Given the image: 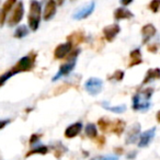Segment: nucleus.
Wrapping results in <instances>:
<instances>
[{
    "mask_svg": "<svg viewBox=\"0 0 160 160\" xmlns=\"http://www.w3.org/2000/svg\"><path fill=\"white\" fill-rule=\"evenodd\" d=\"M153 93V88H146L142 90L139 93H136L132 99V108L134 111L146 112L150 108V99Z\"/></svg>",
    "mask_w": 160,
    "mask_h": 160,
    "instance_id": "1",
    "label": "nucleus"
},
{
    "mask_svg": "<svg viewBox=\"0 0 160 160\" xmlns=\"http://www.w3.org/2000/svg\"><path fill=\"white\" fill-rule=\"evenodd\" d=\"M80 52L81 51L79 48H76L68 54V56L65 58V62L60 65L59 69H58V72L53 77V81H57L60 78L66 77V76H68L73 70V68L76 66V62H77V57L80 54Z\"/></svg>",
    "mask_w": 160,
    "mask_h": 160,
    "instance_id": "2",
    "label": "nucleus"
},
{
    "mask_svg": "<svg viewBox=\"0 0 160 160\" xmlns=\"http://www.w3.org/2000/svg\"><path fill=\"white\" fill-rule=\"evenodd\" d=\"M41 17H42V7L38 0L30 1V11L28 16V24L31 31L35 32L40 27Z\"/></svg>",
    "mask_w": 160,
    "mask_h": 160,
    "instance_id": "3",
    "label": "nucleus"
},
{
    "mask_svg": "<svg viewBox=\"0 0 160 160\" xmlns=\"http://www.w3.org/2000/svg\"><path fill=\"white\" fill-rule=\"evenodd\" d=\"M38 57V54L31 52L27 56H23L16 65L11 68V71L17 75L20 72H25V71H31L35 67V60Z\"/></svg>",
    "mask_w": 160,
    "mask_h": 160,
    "instance_id": "4",
    "label": "nucleus"
},
{
    "mask_svg": "<svg viewBox=\"0 0 160 160\" xmlns=\"http://www.w3.org/2000/svg\"><path fill=\"white\" fill-rule=\"evenodd\" d=\"M24 16V6H23L22 1H19L16 5V7L13 8V11L10 14V17H8L7 23L9 27H16L21 22V20L23 19Z\"/></svg>",
    "mask_w": 160,
    "mask_h": 160,
    "instance_id": "5",
    "label": "nucleus"
},
{
    "mask_svg": "<svg viewBox=\"0 0 160 160\" xmlns=\"http://www.w3.org/2000/svg\"><path fill=\"white\" fill-rule=\"evenodd\" d=\"M103 88V81L99 78L92 77L86 81L85 83V89L89 94H91L92 97H96L102 91Z\"/></svg>",
    "mask_w": 160,
    "mask_h": 160,
    "instance_id": "6",
    "label": "nucleus"
},
{
    "mask_svg": "<svg viewBox=\"0 0 160 160\" xmlns=\"http://www.w3.org/2000/svg\"><path fill=\"white\" fill-rule=\"evenodd\" d=\"M73 46L70 42H66L62 43V44H59L54 51V57L56 59H64L68 56V54L72 51Z\"/></svg>",
    "mask_w": 160,
    "mask_h": 160,
    "instance_id": "7",
    "label": "nucleus"
},
{
    "mask_svg": "<svg viewBox=\"0 0 160 160\" xmlns=\"http://www.w3.org/2000/svg\"><path fill=\"white\" fill-rule=\"evenodd\" d=\"M94 8H96V2L91 1V2L88 3L87 6H85V7L81 8L80 10H78L77 12H75L72 18L75 19V20H83V19L91 16L92 12L94 11Z\"/></svg>",
    "mask_w": 160,
    "mask_h": 160,
    "instance_id": "8",
    "label": "nucleus"
},
{
    "mask_svg": "<svg viewBox=\"0 0 160 160\" xmlns=\"http://www.w3.org/2000/svg\"><path fill=\"white\" fill-rule=\"evenodd\" d=\"M17 5V0H6L5 3L2 5V8L0 10V27L5 24L7 17L9 12L13 9V7Z\"/></svg>",
    "mask_w": 160,
    "mask_h": 160,
    "instance_id": "9",
    "label": "nucleus"
},
{
    "mask_svg": "<svg viewBox=\"0 0 160 160\" xmlns=\"http://www.w3.org/2000/svg\"><path fill=\"white\" fill-rule=\"evenodd\" d=\"M56 10H57V2L55 0H46L45 3L44 12H43V19L45 21H49L55 16Z\"/></svg>",
    "mask_w": 160,
    "mask_h": 160,
    "instance_id": "10",
    "label": "nucleus"
},
{
    "mask_svg": "<svg viewBox=\"0 0 160 160\" xmlns=\"http://www.w3.org/2000/svg\"><path fill=\"white\" fill-rule=\"evenodd\" d=\"M121 32V28L118 24H111L108 25L103 29V36L108 42H113L114 38L118 36V34Z\"/></svg>",
    "mask_w": 160,
    "mask_h": 160,
    "instance_id": "11",
    "label": "nucleus"
},
{
    "mask_svg": "<svg viewBox=\"0 0 160 160\" xmlns=\"http://www.w3.org/2000/svg\"><path fill=\"white\" fill-rule=\"evenodd\" d=\"M157 33V30L152 24H146L142 28V44H147Z\"/></svg>",
    "mask_w": 160,
    "mask_h": 160,
    "instance_id": "12",
    "label": "nucleus"
},
{
    "mask_svg": "<svg viewBox=\"0 0 160 160\" xmlns=\"http://www.w3.org/2000/svg\"><path fill=\"white\" fill-rule=\"evenodd\" d=\"M155 133H156V127H152V128L144 132L139 137L138 146L139 147H147L148 146V145L150 144L151 140H152V138L155 137Z\"/></svg>",
    "mask_w": 160,
    "mask_h": 160,
    "instance_id": "13",
    "label": "nucleus"
},
{
    "mask_svg": "<svg viewBox=\"0 0 160 160\" xmlns=\"http://www.w3.org/2000/svg\"><path fill=\"white\" fill-rule=\"evenodd\" d=\"M160 79V68H151L145 75V78L142 80V86L148 85V83L152 82L153 80Z\"/></svg>",
    "mask_w": 160,
    "mask_h": 160,
    "instance_id": "14",
    "label": "nucleus"
},
{
    "mask_svg": "<svg viewBox=\"0 0 160 160\" xmlns=\"http://www.w3.org/2000/svg\"><path fill=\"white\" fill-rule=\"evenodd\" d=\"M82 129V124L80 122L73 123L70 126H68L65 131V137L66 138H73L79 135V133Z\"/></svg>",
    "mask_w": 160,
    "mask_h": 160,
    "instance_id": "15",
    "label": "nucleus"
},
{
    "mask_svg": "<svg viewBox=\"0 0 160 160\" xmlns=\"http://www.w3.org/2000/svg\"><path fill=\"white\" fill-rule=\"evenodd\" d=\"M114 19L118 21L120 20H128V19H132L134 17V13L131 12L128 9L124 7H121V8H118V9L114 11Z\"/></svg>",
    "mask_w": 160,
    "mask_h": 160,
    "instance_id": "16",
    "label": "nucleus"
},
{
    "mask_svg": "<svg viewBox=\"0 0 160 160\" xmlns=\"http://www.w3.org/2000/svg\"><path fill=\"white\" fill-rule=\"evenodd\" d=\"M140 133V125L138 123H136L135 125H133L131 129L128 131L126 136V144H133V142H136L138 135Z\"/></svg>",
    "mask_w": 160,
    "mask_h": 160,
    "instance_id": "17",
    "label": "nucleus"
},
{
    "mask_svg": "<svg viewBox=\"0 0 160 160\" xmlns=\"http://www.w3.org/2000/svg\"><path fill=\"white\" fill-rule=\"evenodd\" d=\"M129 57H131V62L128 64V67H134L137 66V65H140L142 62V53H140L139 48L133 49V51L129 53Z\"/></svg>",
    "mask_w": 160,
    "mask_h": 160,
    "instance_id": "18",
    "label": "nucleus"
},
{
    "mask_svg": "<svg viewBox=\"0 0 160 160\" xmlns=\"http://www.w3.org/2000/svg\"><path fill=\"white\" fill-rule=\"evenodd\" d=\"M67 40L72 44V46H75V45L80 44V43H82L85 41V33H83V31L73 32L70 35L67 36Z\"/></svg>",
    "mask_w": 160,
    "mask_h": 160,
    "instance_id": "19",
    "label": "nucleus"
},
{
    "mask_svg": "<svg viewBox=\"0 0 160 160\" xmlns=\"http://www.w3.org/2000/svg\"><path fill=\"white\" fill-rule=\"evenodd\" d=\"M125 129V122L122 120H116L114 123H112V126H111V131L113 133H115L118 136L122 135L123 132Z\"/></svg>",
    "mask_w": 160,
    "mask_h": 160,
    "instance_id": "20",
    "label": "nucleus"
},
{
    "mask_svg": "<svg viewBox=\"0 0 160 160\" xmlns=\"http://www.w3.org/2000/svg\"><path fill=\"white\" fill-rule=\"evenodd\" d=\"M101 105H102L105 110H108V111H110V112H113V113H123V112L126 110V105L125 104L116 105V107H111V105H109V103L102 102L101 103Z\"/></svg>",
    "mask_w": 160,
    "mask_h": 160,
    "instance_id": "21",
    "label": "nucleus"
},
{
    "mask_svg": "<svg viewBox=\"0 0 160 160\" xmlns=\"http://www.w3.org/2000/svg\"><path fill=\"white\" fill-rule=\"evenodd\" d=\"M85 132H86V135L89 138H91V139H94V138L98 137V129H97L96 125L92 124V123H90V124H88L86 126Z\"/></svg>",
    "mask_w": 160,
    "mask_h": 160,
    "instance_id": "22",
    "label": "nucleus"
},
{
    "mask_svg": "<svg viewBox=\"0 0 160 160\" xmlns=\"http://www.w3.org/2000/svg\"><path fill=\"white\" fill-rule=\"evenodd\" d=\"M29 34V29H28L27 25H19L17 28V30L14 31L13 36L16 38H23Z\"/></svg>",
    "mask_w": 160,
    "mask_h": 160,
    "instance_id": "23",
    "label": "nucleus"
},
{
    "mask_svg": "<svg viewBox=\"0 0 160 160\" xmlns=\"http://www.w3.org/2000/svg\"><path fill=\"white\" fill-rule=\"evenodd\" d=\"M98 126L100 127V129L102 132H108L110 128H111L112 126V123L110 122L109 120H107V118H100V120L98 121Z\"/></svg>",
    "mask_w": 160,
    "mask_h": 160,
    "instance_id": "24",
    "label": "nucleus"
},
{
    "mask_svg": "<svg viewBox=\"0 0 160 160\" xmlns=\"http://www.w3.org/2000/svg\"><path fill=\"white\" fill-rule=\"evenodd\" d=\"M47 151H48V148H47L46 146H40L38 147V148H34L32 149V150H30L29 152L25 155V157H30V156L32 155H35V153H40V155H45V153H47Z\"/></svg>",
    "mask_w": 160,
    "mask_h": 160,
    "instance_id": "25",
    "label": "nucleus"
},
{
    "mask_svg": "<svg viewBox=\"0 0 160 160\" xmlns=\"http://www.w3.org/2000/svg\"><path fill=\"white\" fill-rule=\"evenodd\" d=\"M124 76H125V72L123 70H115L109 77V80L110 81H121V80H123Z\"/></svg>",
    "mask_w": 160,
    "mask_h": 160,
    "instance_id": "26",
    "label": "nucleus"
},
{
    "mask_svg": "<svg viewBox=\"0 0 160 160\" xmlns=\"http://www.w3.org/2000/svg\"><path fill=\"white\" fill-rule=\"evenodd\" d=\"M12 76H14V73L11 71V69H10V70H8L7 72H5L3 75L0 76V88L2 87V86L5 85L6 82H7L8 80H9L10 78L12 77Z\"/></svg>",
    "mask_w": 160,
    "mask_h": 160,
    "instance_id": "27",
    "label": "nucleus"
},
{
    "mask_svg": "<svg viewBox=\"0 0 160 160\" xmlns=\"http://www.w3.org/2000/svg\"><path fill=\"white\" fill-rule=\"evenodd\" d=\"M149 10L153 12V13H157L160 10V0H151L150 3L148 6Z\"/></svg>",
    "mask_w": 160,
    "mask_h": 160,
    "instance_id": "28",
    "label": "nucleus"
},
{
    "mask_svg": "<svg viewBox=\"0 0 160 160\" xmlns=\"http://www.w3.org/2000/svg\"><path fill=\"white\" fill-rule=\"evenodd\" d=\"M40 137H41L40 134H33V135L31 136V138H30V145H34L35 142H38Z\"/></svg>",
    "mask_w": 160,
    "mask_h": 160,
    "instance_id": "29",
    "label": "nucleus"
},
{
    "mask_svg": "<svg viewBox=\"0 0 160 160\" xmlns=\"http://www.w3.org/2000/svg\"><path fill=\"white\" fill-rule=\"evenodd\" d=\"M158 47H159V45H158L157 43H155V44H150L148 46V51H150L151 53H156V52L158 51Z\"/></svg>",
    "mask_w": 160,
    "mask_h": 160,
    "instance_id": "30",
    "label": "nucleus"
},
{
    "mask_svg": "<svg viewBox=\"0 0 160 160\" xmlns=\"http://www.w3.org/2000/svg\"><path fill=\"white\" fill-rule=\"evenodd\" d=\"M97 144H99V146H103V145L105 144L104 136H98V138H97Z\"/></svg>",
    "mask_w": 160,
    "mask_h": 160,
    "instance_id": "31",
    "label": "nucleus"
},
{
    "mask_svg": "<svg viewBox=\"0 0 160 160\" xmlns=\"http://www.w3.org/2000/svg\"><path fill=\"white\" fill-rule=\"evenodd\" d=\"M9 123H10V120H0V129L5 128Z\"/></svg>",
    "mask_w": 160,
    "mask_h": 160,
    "instance_id": "32",
    "label": "nucleus"
},
{
    "mask_svg": "<svg viewBox=\"0 0 160 160\" xmlns=\"http://www.w3.org/2000/svg\"><path fill=\"white\" fill-rule=\"evenodd\" d=\"M134 0H120V2L122 6H124V7H127V6H129L132 2H133Z\"/></svg>",
    "mask_w": 160,
    "mask_h": 160,
    "instance_id": "33",
    "label": "nucleus"
},
{
    "mask_svg": "<svg viewBox=\"0 0 160 160\" xmlns=\"http://www.w3.org/2000/svg\"><path fill=\"white\" fill-rule=\"evenodd\" d=\"M114 152H116L118 155H122L124 152V149L122 147H116V148H114Z\"/></svg>",
    "mask_w": 160,
    "mask_h": 160,
    "instance_id": "34",
    "label": "nucleus"
},
{
    "mask_svg": "<svg viewBox=\"0 0 160 160\" xmlns=\"http://www.w3.org/2000/svg\"><path fill=\"white\" fill-rule=\"evenodd\" d=\"M62 155V149H56V150H55V156H56V157L59 158Z\"/></svg>",
    "mask_w": 160,
    "mask_h": 160,
    "instance_id": "35",
    "label": "nucleus"
},
{
    "mask_svg": "<svg viewBox=\"0 0 160 160\" xmlns=\"http://www.w3.org/2000/svg\"><path fill=\"white\" fill-rule=\"evenodd\" d=\"M102 160H118L116 157H112V156H109V157H105V158H103Z\"/></svg>",
    "mask_w": 160,
    "mask_h": 160,
    "instance_id": "36",
    "label": "nucleus"
},
{
    "mask_svg": "<svg viewBox=\"0 0 160 160\" xmlns=\"http://www.w3.org/2000/svg\"><path fill=\"white\" fill-rule=\"evenodd\" d=\"M136 156V151H134V153H129L128 156H127V158H128V159H131V158H134Z\"/></svg>",
    "mask_w": 160,
    "mask_h": 160,
    "instance_id": "37",
    "label": "nucleus"
},
{
    "mask_svg": "<svg viewBox=\"0 0 160 160\" xmlns=\"http://www.w3.org/2000/svg\"><path fill=\"white\" fill-rule=\"evenodd\" d=\"M156 118H157V121L160 123V111L157 112V115H156Z\"/></svg>",
    "mask_w": 160,
    "mask_h": 160,
    "instance_id": "38",
    "label": "nucleus"
},
{
    "mask_svg": "<svg viewBox=\"0 0 160 160\" xmlns=\"http://www.w3.org/2000/svg\"><path fill=\"white\" fill-rule=\"evenodd\" d=\"M64 2H65V0H57V5L58 6H62Z\"/></svg>",
    "mask_w": 160,
    "mask_h": 160,
    "instance_id": "39",
    "label": "nucleus"
}]
</instances>
